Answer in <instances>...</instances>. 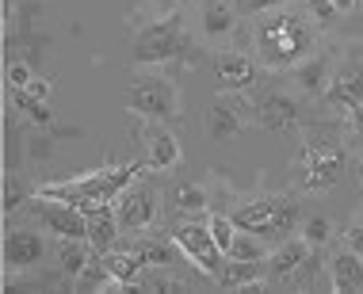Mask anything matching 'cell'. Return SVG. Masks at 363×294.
Here are the masks:
<instances>
[{
    "instance_id": "6da1fadb",
    "label": "cell",
    "mask_w": 363,
    "mask_h": 294,
    "mask_svg": "<svg viewBox=\"0 0 363 294\" xmlns=\"http://www.w3.org/2000/svg\"><path fill=\"white\" fill-rule=\"evenodd\" d=\"M313 43H318L313 23L298 12H287V8L264 12L252 27V46H257L264 69H294L313 54Z\"/></svg>"
},
{
    "instance_id": "7a4b0ae2",
    "label": "cell",
    "mask_w": 363,
    "mask_h": 294,
    "mask_svg": "<svg viewBox=\"0 0 363 294\" xmlns=\"http://www.w3.org/2000/svg\"><path fill=\"white\" fill-rule=\"evenodd\" d=\"M150 169L145 161H130V164H107V169L84 172L77 180H62V183H43L35 188V195L43 199H62L73 203V207H88V203H115L119 195L130 188L138 176Z\"/></svg>"
},
{
    "instance_id": "3957f363",
    "label": "cell",
    "mask_w": 363,
    "mask_h": 294,
    "mask_svg": "<svg viewBox=\"0 0 363 294\" xmlns=\"http://www.w3.org/2000/svg\"><path fill=\"white\" fill-rule=\"evenodd\" d=\"M340 172H345V149L337 142L325 138H306L298 149V172H294V183H298L306 195H325L337 188Z\"/></svg>"
},
{
    "instance_id": "277c9868",
    "label": "cell",
    "mask_w": 363,
    "mask_h": 294,
    "mask_svg": "<svg viewBox=\"0 0 363 294\" xmlns=\"http://www.w3.org/2000/svg\"><path fill=\"white\" fill-rule=\"evenodd\" d=\"M230 218L238 230L257 233L260 241H283L298 225V207L283 199H257V203H241Z\"/></svg>"
},
{
    "instance_id": "5b68a950",
    "label": "cell",
    "mask_w": 363,
    "mask_h": 294,
    "mask_svg": "<svg viewBox=\"0 0 363 294\" xmlns=\"http://www.w3.org/2000/svg\"><path fill=\"white\" fill-rule=\"evenodd\" d=\"M188 54V31H184L180 16H164L145 23L138 38H134V62L142 65H161V62H176Z\"/></svg>"
},
{
    "instance_id": "8992f818",
    "label": "cell",
    "mask_w": 363,
    "mask_h": 294,
    "mask_svg": "<svg viewBox=\"0 0 363 294\" xmlns=\"http://www.w3.org/2000/svg\"><path fill=\"white\" fill-rule=\"evenodd\" d=\"M126 107L142 119H153V123H164V119H176L180 115V92H176L172 81L157 73H142L138 81H130L126 88Z\"/></svg>"
},
{
    "instance_id": "52a82bcc",
    "label": "cell",
    "mask_w": 363,
    "mask_h": 294,
    "mask_svg": "<svg viewBox=\"0 0 363 294\" xmlns=\"http://www.w3.org/2000/svg\"><path fill=\"white\" fill-rule=\"evenodd\" d=\"M169 241L195 264V268L203 271V276H218V271H222L225 252L218 249V241L211 237V225H207V222H180V225L172 230Z\"/></svg>"
},
{
    "instance_id": "ba28073f",
    "label": "cell",
    "mask_w": 363,
    "mask_h": 294,
    "mask_svg": "<svg viewBox=\"0 0 363 294\" xmlns=\"http://www.w3.org/2000/svg\"><path fill=\"white\" fill-rule=\"evenodd\" d=\"M257 115V107L245 100L241 92H222L218 100L207 107V134L214 142H225V138H238L241 126Z\"/></svg>"
},
{
    "instance_id": "9c48e42d",
    "label": "cell",
    "mask_w": 363,
    "mask_h": 294,
    "mask_svg": "<svg viewBox=\"0 0 363 294\" xmlns=\"http://www.w3.org/2000/svg\"><path fill=\"white\" fill-rule=\"evenodd\" d=\"M115 210H119L123 233L150 230V225L157 222V214H161V195H157V188H150V183H130V188L119 195Z\"/></svg>"
},
{
    "instance_id": "30bf717a",
    "label": "cell",
    "mask_w": 363,
    "mask_h": 294,
    "mask_svg": "<svg viewBox=\"0 0 363 294\" xmlns=\"http://www.w3.org/2000/svg\"><path fill=\"white\" fill-rule=\"evenodd\" d=\"M35 210H38V222H43L57 241H88V218H84L81 207L35 195Z\"/></svg>"
},
{
    "instance_id": "8fae6325",
    "label": "cell",
    "mask_w": 363,
    "mask_h": 294,
    "mask_svg": "<svg viewBox=\"0 0 363 294\" xmlns=\"http://www.w3.org/2000/svg\"><path fill=\"white\" fill-rule=\"evenodd\" d=\"M0 256H4V271H8V276L27 271V268H38V264H43V256H46V237H43L38 230H31V225L8 230Z\"/></svg>"
},
{
    "instance_id": "7c38bea8",
    "label": "cell",
    "mask_w": 363,
    "mask_h": 294,
    "mask_svg": "<svg viewBox=\"0 0 363 294\" xmlns=\"http://www.w3.org/2000/svg\"><path fill=\"white\" fill-rule=\"evenodd\" d=\"M142 142H145V164H150L153 172H169V169H176V164L184 161V145H180V138H176L169 126L145 119Z\"/></svg>"
},
{
    "instance_id": "4fadbf2b",
    "label": "cell",
    "mask_w": 363,
    "mask_h": 294,
    "mask_svg": "<svg viewBox=\"0 0 363 294\" xmlns=\"http://www.w3.org/2000/svg\"><path fill=\"white\" fill-rule=\"evenodd\" d=\"M84 210V218H88V244H92L96 252H111V249H119V233H123V225H119V210H115V203H88Z\"/></svg>"
},
{
    "instance_id": "5bb4252c",
    "label": "cell",
    "mask_w": 363,
    "mask_h": 294,
    "mask_svg": "<svg viewBox=\"0 0 363 294\" xmlns=\"http://www.w3.org/2000/svg\"><path fill=\"white\" fill-rule=\"evenodd\" d=\"M252 119H257L264 130H272V134H287V130H298L302 107L287 92H272V96H264V100L257 103V115H252Z\"/></svg>"
},
{
    "instance_id": "9a60e30c",
    "label": "cell",
    "mask_w": 363,
    "mask_h": 294,
    "mask_svg": "<svg viewBox=\"0 0 363 294\" xmlns=\"http://www.w3.org/2000/svg\"><path fill=\"white\" fill-rule=\"evenodd\" d=\"M214 77L225 92H245V88L257 84V62L241 50H222L214 54Z\"/></svg>"
},
{
    "instance_id": "2e32d148",
    "label": "cell",
    "mask_w": 363,
    "mask_h": 294,
    "mask_svg": "<svg viewBox=\"0 0 363 294\" xmlns=\"http://www.w3.org/2000/svg\"><path fill=\"white\" fill-rule=\"evenodd\" d=\"M310 252H313V249L302 241V233H298V237H283V241L276 244V252L268 256V276L279 279V283L291 279V276H298L302 264L310 260Z\"/></svg>"
},
{
    "instance_id": "e0dca14e",
    "label": "cell",
    "mask_w": 363,
    "mask_h": 294,
    "mask_svg": "<svg viewBox=\"0 0 363 294\" xmlns=\"http://www.w3.org/2000/svg\"><path fill=\"white\" fill-rule=\"evenodd\" d=\"M100 264H104L107 279L123 283L126 290L142 287V276H145V260H142V256H138V252H134V249H111V252H104V256H100Z\"/></svg>"
},
{
    "instance_id": "ac0fdd59",
    "label": "cell",
    "mask_w": 363,
    "mask_h": 294,
    "mask_svg": "<svg viewBox=\"0 0 363 294\" xmlns=\"http://www.w3.org/2000/svg\"><path fill=\"white\" fill-rule=\"evenodd\" d=\"M329 287L337 294L363 290V256H356L352 249L333 252V260H329Z\"/></svg>"
},
{
    "instance_id": "d6986e66",
    "label": "cell",
    "mask_w": 363,
    "mask_h": 294,
    "mask_svg": "<svg viewBox=\"0 0 363 294\" xmlns=\"http://www.w3.org/2000/svg\"><path fill=\"white\" fill-rule=\"evenodd\" d=\"M199 27L207 38L233 35V27H238V4H230V0H203L199 4Z\"/></svg>"
},
{
    "instance_id": "ffe728a7",
    "label": "cell",
    "mask_w": 363,
    "mask_h": 294,
    "mask_svg": "<svg viewBox=\"0 0 363 294\" xmlns=\"http://www.w3.org/2000/svg\"><path fill=\"white\" fill-rule=\"evenodd\" d=\"M325 100H329L333 107H348V111H352V107L363 100V65L333 77L329 88H325Z\"/></svg>"
},
{
    "instance_id": "44dd1931",
    "label": "cell",
    "mask_w": 363,
    "mask_h": 294,
    "mask_svg": "<svg viewBox=\"0 0 363 294\" xmlns=\"http://www.w3.org/2000/svg\"><path fill=\"white\" fill-rule=\"evenodd\" d=\"M214 279H218V287H225V290H241V287H257L264 279V271H260V260H230L225 256L222 271Z\"/></svg>"
},
{
    "instance_id": "7402d4cb",
    "label": "cell",
    "mask_w": 363,
    "mask_h": 294,
    "mask_svg": "<svg viewBox=\"0 0 363 294\" xmlns=\"http://www.w3.org/2000/svg\"><path fill=\"white\" fill-rule=\"evenodd\" d=\"M96 256H100V252H96L88 241H65L62 249H57V268H62L65 276H84Z\"/></svg>"
},
{
    "instance_id": "603a6c76",
    "label": "cell",
    "mask_w": 363,
    "mask_h": 294,
    "mask_svg": "<svg viewBox=\"0 0 363 294\" xmlns=\"http://www.w3.org/2000/svg\"><path fill=\"white\" fill-rule=\"evenodd\" d=\"M294 77H298L302 92H310V96L325 92V88H329V57L310 54L306 62H298V65H294Z\"/></svg>"
},
{
    "instance_id": "cb8c5ba5",
    "label": "cell",
    "mask_w": 363,
    "mask_h": 294,
    "mask_svg": "<svg viewBox=\"0 0 363 294\" xmlns=\"http://www.w3.org/2000/svg\"><path fill=\"white\" fill-rule=\"evenodd\" d=\"M225 256L230 260H268V244H264L257 233H245V230H238L233 233V241H230V249H225Z\"/></svg>"
},
{
    "instance_id": "d4e9b609",
    "label": "cell",
    "mask_w": 363,
    "mask_h": 294,
    "mask_svg": "<svg viewBox=\"0 0 363 294\" xmlns=\"http://www.w3.org/2000/svg\"><path fill=\"white\" fill-rule=\"evenodd\" d=\"M134 252L145 260V268H164V264H172V252L176 244H164V241H150V237H138L130 244Z\"/></svg>"
},
{
    "instance_id": "484cf974",
    "label": "cell",
    "mask_w": 363,
    "mask_h": 294,
    "mask_svg": "<svg viewBox=\"0 0 363 294\" xmlns=\"http://www.w3.org/2000/svg\"><path fill=\"white\" fill-rule=\"evenodd\" d=\"M12 103H16L19 111H23L27 119H31V123H38V126H46V123L54 119V115H50V107H46V100H38V96H31L27 88H12Z\"/></svg>"
},
{
    "instance_id": "4316f807",
    "label": "cell",
    "mask_w": 363,
    "mask_h": 294,
    "mask_svg": "<svg viewBox=\"0 0 363 294\" xmlns=\"http://www.w3.org/2000/svg\"><path fill=\"white\" fill-rule=\"evenodd\" d=\"M329 237H333V225H329V218L313 214V218L302 222V241H306L310 249H321V244H329Z\"/></svg>"
},
{
    "instance_id": "83f0119b",
    "label": "cell",
    "mask_w": 363,
    "mask_h": 294,
    "mask_svg": "<svg viewBox=\"0 0 363 294\" xmlns=\"http://www.w3.org/2000/svg\"><path fill=\"white\" fill-rule=\"evenodd\" d=\"M27 199H35V188H27L23 180H16V176H8L4 180V214H12L19 203H27Z\"/></svg>"
},
{
    "instance_id": "f1b7e54d",
    "label": "cell",
    "mask_w": 363,
    "mask_h": 294,
    "mask_svg": "<svg viewBox=\"0 0 363 294\" xmlns=\"http://www.w3.org/2000/svg\"><path fill=\"white\" fill-rule=\"evenodd\" d=\"M176 203H180L184 214H203V210H207V195L195 188V183H184L180 195H176Z\"/></svg>"
},
{
    "instance_id": "f546056e",
    "label": "cell",
    "mask_w": 363,
    "mask_h": 294,
    "mask_svg": "<svg viewBox=\"0 0 363 294\" xmlns=\"http://www.w3.org/2000/svg\"><path fill=\"white\" fill-rule=\"evenodd\" d=\"M211 237L218 241V249L225 252L230 249V241H233V233H238V225H233V218H225V214H211Z\"/></svg>"
},
{
    "instance_id": "4dcf8cb0",
    "label": "cell",
    "mask_w": 363,
    "mask_h": 294,
    "mask_svg": "<svg viewBox=\"0 0 363 294\" xmlns=\"http://www.w3.org/2000/svg\"><path fill=\"white\" fill-rule=\"evenodd\" d=\"M306 8H310V16L318 19L321 27H333L340 19V12H337V4H333V0H306Z\"/></svg>"
},
{
    "instance_id": "1f68e13d",
    "label": "cell",
    "mask_w": 363,
    "mask_h": 294,
    "mask_svg": "<svg viewBox=\"0 0 363 294\" xmlns=\"http://www.w3.org/2000/svg\"><path fill=\"white\" fill-rule=\"evenodd\" d=\"M279 4H287V0H238V16H264L276 12Z\"/></svg>"
},
{
    "instance_id": "d6a6232c",
    "label": "cell",
    "mask_w": 363,
    "mask_h": 294,
    "mask_svg": "<svg viewBox=\"0 0 363 294\" xmlns=\"http://www.w3.org/2000/svg\"><path fill=\"white\" fill-rule=\"evenodd\" d=\"M35 81V73H31V65H23V62H16V65H8V88H27Z\"/></svg>"
},
{
    "instance_id": "836d02e7",
    "label": "cell",
    "mask_w": 363,
    "mask_h": 294,
    "mask_svg": "<svg viewBox=\"0 0 363 294\" xmlns=\"http://www.w3.org/2000/svg\"><path fill=\"white\" fill-rule=\"evenodd\" d=\"M345 249H352L356 256H363V225H348L345 230Z\"/></svg>"
},
{
    "instance_id": "e575fe53",
    "label": "cell",
    "mask_w": 363,
    "mask_h": 294,
    "mask_svg": "<svg viewBox=\"0 0 363 294\" xmlns=\"http://www.w3.org/2000/svg\"><path fill=\"white\" fill-rule=\"evenodd\" d=\"M27 92L38 96V100H50V92H54V88H50V81H38V77H35V81L27 84Z\"/></svg>"
},
{
    "instance_id": "d590c367",
    "label": "cell",
    "mask_w": 363,
    "mask_h": 294,
    "mask_svg": "<svg viewBox=\"0 0 363 294\" xmlns=\"http://www.w3.org/2000/svg\"><path fill=\"white\" fill-rule=\"evenodd\" d=\"M333 4H337L340 16H348V12H356V8H359V0H333Z\"/></svg>"
},
{
    "instance_id": "8d00e7d4",
    "label": "cell",
    "mask_w": 363,
    "mask_h": 294,
    "mask_svg": "<svg viewBox=\"0 0 363 294\" xmlns=\"http://www.w3.org/2000/svg\"><path fill=\"white\" fill-rule=\"evenodd\" d=\"M352 126H356V130L363 134V100H359L356 107H352Z\"/></svg>"
},
{
    "instance_id": "74e56055",
    "label": "cell",
    "mask_w": 363,
    "mask_h": 294,
    "mask_svg": "<svg viewBox=\"0 0 363 294\" xmlns=\"http://www.w3.org/2000/svg\"><path fill=\"white\" fill-rule=\"evenodd\" d=\"M359 183H363V161H359Z\"/></svg>"
}]
</instances>
